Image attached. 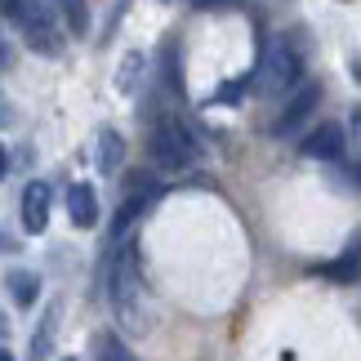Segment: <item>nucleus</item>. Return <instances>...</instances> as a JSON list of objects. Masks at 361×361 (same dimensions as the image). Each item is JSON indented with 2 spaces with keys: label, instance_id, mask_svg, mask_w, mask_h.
Segmentation results:
<instances>
[{
  "label": "nucleus",
  "instance_id": "f257e3e1",
  "mask_svg": "<svg viewBox=\"0 0 361 361\" xmlns=\"http://www.w3.org/2000/svg\"><path fill=\"white\" fill-rule=\"evenodd\" d=\"M259 94H295L303 85V54L290 36H272L255 72Z\"/></svg>",
  "mask_w": 361,
  "mask_h": 361
},
{
  "label": "nucleus",
  "instance_id": "f03ea898",
  "mask_svg": "<svg viewBox=\"0 0 361 361\" xmlns=\"http://www.w3.org/2000/svg\"><path fill=\"white\" fill-rule=\"evenodd\" d=\"M147 152H152V161L161 165V170H188V165H197L201 157V147H197V138H192V130L178 116H161L157 125H152V134H147Z\"/></svg>",
  "mask_w": 361,
  "mask_h": 361
},
{
  "label": "nucleus",
  "instance_id": "7ed1b4c3",
  "mask_svg": "<svg viewBox=\"0 0 361 361\" xmlns=\"http://www.w3.org/2000/svg\"><path fill=\"white\" fill-rule=\"evenodd\" d=\"M5 18L23 32V40L32 45L36 54H59L63 49V36H59V23H54V13L40 5V0H5Z\"/></svg>",
  "mask_w": 361,
  "mask_h": 361
},
{
  "label": "nucleus",
  "instance_id": "20e7f679",
  "mask_svg": "<svg viewBox=\"0 0 361 361\" xmlns=\"http://www.w3.org/2000/svg\"><path fill=\"white\" fill-rule=\"evenodd\" d=\"M112 308L125 326H143V286H138V268H134V250L121 245V255L112 263Z\"/></svg>",
  "mask_w": 361,
  "mask_h": 361
},
{
  "label": "nucleus",
  "instance_id": "39448f33",
  "mask_svg": "<svg viewBox=\"0 0 361 361\" xmlns=\"http://www.w3.org/2000/svg\"><path fill=\"white\" fill-rule=\"evenodd\" d=\"M317 103H322V85H299L295 90V99H290L281 107V116L272 121V138H290V134H299L303 125H308V116L317 112Z\"/></svg>",
  "mask_w": 361,
  "mask_h": 361
},
{
  "label": "nucleus",
  "instance_id": "423d86ee",
  "mask_svg": "<svg viewBox=\"0 0 361 361\" xmlns=\"http://www.w3.org/2000/svg\"><path fill=\"white\" fill-rule=\"evenodd\" d=\"M343 147H348V134H343V125H335V121L308 130V138L299 143V152L312 157V161H343Z\"/></svg>",
  "mask_w": 361,
  "mask_h": 361
},
{
  "label": "nucleus",
  "instance_id": "0eeeda50",
  "mask_svg": "<svg viewBox=\"0 0 361 361\" xmlns=\"http://www.w3.org/2000/svg\"><path fill=\"white\" fill-rule=\"evenodd\" d=\"M49 224V183H27L23 188V228L27 232H45Z\"/></svg>",
  "mask_w": 361,
  "mask_h": 361
},
{
  "label": "nucleus",
  "instance_id": "6e6552de",
  "mask_svg": "<svg viewBox=\"0 0 361 361\" xmlns=\"http://www.w3.org/2000/svg\"><path fill=\"white\" fill-rule=\"evenodd\" d=\"M67 214H72L76 228L99 224V197H94V183H72L67 188Z\"/></svg>",
  "mask_w": 361,
  "mask_h": 361
},
{
  "label": "nucleus",
  "instance_id": "1a4fd4ad",
  "mask_svg": "<svg viewBox=\"0 0 361 361\" xmlns=\"http://www.w3.org/2000/svg\"><path fill=\"white\" fill-rule=\"evenodd\" d=\"M322 272L330 276V281H357V276H361V241H353L348 255H339L335 263H326Z\"/></svg>",
  "mask_w": 361,
  "mask_h": 361
},
{
  "label": "nucleus",
  "instance_id": "9d476101",
  "mask_svg": "<svg viewBox=\"0 0 361 361\" xmlns=\"http://www.w3.org/2000/svg\"><path fill=\"white\" fill-rule=\"evenodd\" d=\"M125 157V143H121V134L116 130H99V170L103 174H112L116 165Z\"/></svg>",
  "mask_w": 361,
  "mask_h": 361
},
{
  "label": "nucleus",
  "instance_id": "9b49d317",
  "mask_svg": "<svg viewBox=\"0 0 361 361\" xmlns=\"http://www.w3.org/2000/svg\"><path fill=\"white\" fill-rule=\"evenodd\" d=\"M5 286H9V295L18 299V303H32V299L40 295L36 272H23V268H18V272H9V276H5Z\"/></svg>",
  "mask_w": 361,
  "mask_h": 361
},
{
  "label": "nucleus",
  "instance_id": "f8f14e48",
  "mask_svg": "<svg viewBox=\"0 0 361 361\" xmlns=\"http://www.w3.org/2000/svg\"><path fill=\"white\" fill-rule=\"evenodd\" d=\"M54 326H59V312L49 308V317L40 322V330H36V343H32V361H45V353H49V339H54Z\"/></svg>",
  "mask_w": 361,
  "mask_h": 361
},
{
  "label": "nucleus",
  "instance_id": "ddd939ff",
  "mask_svg": "<svg viewBox=\"0 0 361 361\" xmlns=\"http://www.w3.org/2000/svg\"><path fill=\"white\" fill-rule=\"evenodd\" d=\"M99 361H138L116 335H99Z\"/></svg>",
  "mask_w": 361,
  "mask_h": 361
},
{
  "label": "nucleus",
  "instance_id": "4468645a",
  "mask_svg": "<svg viewBox=\"0 0 361 361\" xmlns=\"http://www.w3.org/2000/svg\"><path fill=\"white\" fill-rule=\"evenodd\" d=\"M138 76H143V54H130V59L121 63V76H116V85L130 94L134 85H138Z\"/></svg>",
  "mask_w": 361,
  "mask_h": 361
},
{
  "label": "nucleus",
  "instance_id": "2eb2a0df",
  "mask_svg": "<svg viewBox=\"0 0 361 361\" xmlns=\"http://www.w3.org/2000/svg\"><path fill=\"white\" fill-rule=\"evenodd\" d=\"M67 9V23H72V32H85V0H59Z\"/></svg>",
  "mask_w": 361,
  "mask_h": 361
},
{
  "label": "nucleus",
  "instance_id": "dca6fc26",
  "mask_svg": "<svg viewBox=\"0 0 361 361\" xmlns=\"http://www.w3.org/2000/svg\"><path fill=\"white\" fill-rule=\"evenodd\" d=\"M245 80H250V76H241V80H228V85H224V90H219V94H214V99H219V103H237V99H241V94H245Z\"/></svg>",
  "mask_w": 361,
  "mask_h": 361
},
{
  "label": "nucleus",
  "instance_id": "f3484780",
  "mask_svg": "<svg viewBox=\"0 0 361 361\" xmlns=\"http://www.w3.org/2000/svg\"><path fill=\"white\" fill-rule=\"evenodd\" d=\"M197 9H224V5H232V0H192Z\"/></svg>",
  "mask_w": 361,
  "mask_h": 361
},
{
  "label": "nucleus",
  "instance_id": "a211bd4d",
  "mask_svg": "<svg viewBox=\"0 0 361 361\" xmlns=\"http://www.w3.org/2000/svg\"><path fill=\"white\" fill-rule=\"evenodd\" d=\"M9 174V157H5V147H0V178Z\"/></svg>",
  "mask_w": 361,
  "mask_h": 361
},
{
  "label": "nucleus",
  "instance_id": "6ab92c4d",
  "mask_svg": "<svg viewBox=\"0 0 361 361\" xmlns=\"http://www.w3.org/2000/svg\"><path fill=\"white\" fill-rule=\"evenodd\" d=\"M0 361H13V357H9V348H0Z\"/></svg>",
  "mask_w": 361,
  "mask_h": 361
},
{
  "label": "nucleus",
  "instance_id": "aec40b11",
  "mask_svg": "<svg viewBox=\"0 0 361 361\" xmlns=\"http://www.w3.org/2000/svg\"><path fill=\"white\" fill-rule=\"evenodd\" d=\"M357 183H361V165H357Z\"/></svg>",
  "mask_w": 361,
  "mask_h": 361
},
{
  "label": "nucleus",
  "instance_id": "412c9836",
  "mask_svg": "<svg viewBox=\"0 0 361 361\" xmlns=\"http://www.w3.org/2000/svg\"><path fill=\"white\" fill-rule=\"evenodd\" d=\"M67 361H76V357H67Z\"/></svg>",
  "mask_w": 361,
  "mask_h": 361
}]
</instances>
